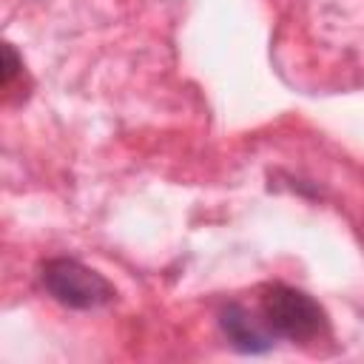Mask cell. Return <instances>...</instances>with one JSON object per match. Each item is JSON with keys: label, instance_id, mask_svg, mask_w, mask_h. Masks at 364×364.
Masks as SVG:
<instances>
[{"label": "cell", "instance_id": "1", "mask_svg": "<svg viewBox=\"0 0 364 364\" xmlns=\"http://www.w3.org/2000/svg\"><path fill=\"white\" fill-rule=\"evenodd\" d=\"M259 316L276 338L313 341L327 330L324 307L304 290L287 284H270L259 299Z\"/></svg>", "mask_w": 364, "mask_h": 364}, {"label": "cell", "instance_id": "2", "mask_svg": "<svg viewBox=\"0 0 364 364\" xmlns=\"http://www.w3.org/2000/svg\"><path fill=\"white\" fill-rule=\"evenodd\" d=\"M40 282L54 301H60L71 310H97L117 299V287L102 273H97L94 267H88L77 259H68V256L43 262Z\"/></svg>", "mask_w": 364, "mask_h": 364}, {"label": "cell", "instance_id": "3", "mask_svg": "<svg viewBox=\"0 0 364 364\" xmlns=\"http://www.w3.org/2000/svg\"><path fill=\"white\" fill-rule=\"evenodd\" d=\"M219 327L228 336L230 347H236L239 353H264L273 347L276 336L267 330V324L262 321L259 310H247L245 304H228L219 313Z\"/></svg>", "mask_w": 364, "mask_h": 364}, {"label": "cell", "instance_id": "4", "mask_svg": "<svg viewBox=\"0 0 364 364\" xmlns=\"http://www.w3.org/2000/svg\"><path fill=\"white\" fill-rule=\"evenodd\" d=\"M20 71H23V60L17 57V51H14V46H11V43H3V71H0L3 88H9Z\"/></svg>", "mask_w": 364, "mask_h": 364}]
</instances>
